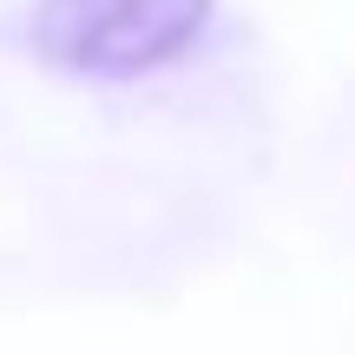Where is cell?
<instances>
[{"instance_id": "1", "label": "cell", "mask_w": 355, "mask_h": 355, "mask_svg": "<svg viewBox=\"0 0 355 355\" xmlns=\"http://www.w3.org/2000/svg\"><path fill=\"white\" fill-rule=\"evenodd\" d=\"M211 0H40L33 46L73 73H145L198 40Z\"/></svg>"}]
</instances>
